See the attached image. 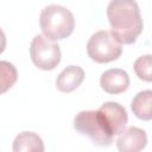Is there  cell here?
Masks as SVG:
<instances>
[{
  "mask_svg": "<svg viewBox=\"0 0 152 152\" xmlns=\"http://www.w3.org/2000/svg\"><path fill=\"white\" fill-rule=\"evenodd\" d=\"M110 32L121 44L135 43L142 32L144 23L135 0H110L107 6Z\"/></svg>",
  "mask_w": 152,
  "mask_h": 152,
  "instance_id": "cell-1",
  "label": "cell"
},
{
  "mask_svg": "<svg viewBox=\"0 0 152 152\" xmlns=\"http://www.w3.org/2000/svg\"><path fill=\"white\" fill-rule=\"evenodd\" d=\"M39 25L43 34L53 40H59L69 37L74 32L75 17L66 7L52 4L42 10Z\"/></svg>",
  "mask_w": 152,
  "mask_h": 152,
  "instance_id": "cell-2",
  "label": "cell"
},
{
  "mask_svg": "<svg viewBox=\"0 0 152 152\" xmlns=\"http://www.w3.org/2000/svg\"><path fill=\"white\" fill-rule=\"evenodd\" d=\"M74 128L96 146L107 147L113 142L114 135L106 127L99 110H81L74 118Z\"/></svg>",
  "mask_w": 152,
  "mask_h": 152,
  "instance_id": "cell-3",
  "label": "cell"
},
{
  "mask_svg": "<svg viewBox=\"0 0 152 152\" xmlns=\"http://www.w3.org/2000/svg\"><path fill=\"white\" fill-rule=\"evenodd\" d=\"M122 52V44L107 30H100L90 36L87 43V53L96 63H109L118 59Z\"/></svg>",
  "mask_w": 152,
  "mask_h": 152,
  "instance_id": "cell-4",
  "label": "cell"
},
{
  "mask_svg": "<svg viewBox=\"0 0 152 152\" xmlns=\"http://www.w3.org/2000/svg\"><path fill=\"white\" fill-rule=\"evenodd\" d=\"M30 56L33 64L40 70H52L61 62L59 45L45 34L33 37L30 46Z\"/></svg>",
  "mask_w": 152,
  "mask_h": 152,
  "instance_id": "cell-5",
  "label": "cell"
},
{
  "mask_svg": "<svg viewBox=\"0 0 152 152\" xmlns=\"http://www.w3.org/2000/svg\"><path fill=\"white\" fill-rule=\"evenodd\" d=\"M97 110L100 112L106 127L113 135H119L126 129L128 115L126 109L120 103L107 101Z\"/></svg>",
  "mask_w": 152,
  "mask_h": 152,
  "instance_id": "cell-6",
  "label": "cell"
},
{
  "mask_svg": "<svg viewBox=\"0 0 152 152\" xmlns=\"http://www.w3.org/2000/svg\"><path fill=\"white\" fill-rule=\"evenodd\" d=\"M147 145V134L139 127L131 126L126 128L116 140V147L120 152H139Z\"/></svg>",
  "mask_w": 152,
  "mask_h": 152,
  "instance_id": "cell-7",
  "label": "cell"
},
{
  "mask_svg": "<svg viewBox=\"0 0 152 152\" xmlns=\"http://www.w3.org/2000/svg\"><path fill=\"white\" fill-rule=\"evenodd\" d=\"M100 86L108 94H120L128 89L129 76L124 69L112 68L102 72Z\"/></svg>",
  "mask_w": 152,
  "mask_h": 152,
  "instance_id": "cell-8",
  "label": "cell"
},
{
  "mask_svg": "<svg viewBox=\"0 0 152 152\" xmlns=\"http://www.w3.org/2000/svg\"><path fill=\"white\" fill-rule=\"evenodd\" d=\"M83 80L84 70L78 65H69L57 76L56 88L62 93H71L81 86Z\"/></svg>",
  "mask_w": 152,
  "mask_h": 152,
  "instance_id": "cell-9",
  "label": "cell"
},
{
  "mask_svg": "<svg viewBox=\"0 0 152 152\" xmlns=\"http://www.w3.org/2000/svg\"><path fill=\"white\" fill-rule=\"evenodd\" d=\"M12 148L14 152H43L44 142L37 133L24 131L15 137Z\"/></svg>",
  "mask_w": 152,
  "mask_h": 152,
  "instance_id": "cell-10",
  "label": "cell"
},
{
  "mask_svg": "<svg viewBox=\"0 0 152 152\" xmlns=\"http://www.w3.org/2000/svg\"><path fill=\"white\" fill-rule=\"evenodd\" d=\"M131 108L133 114L144 121L152 120V90L139 91L132 100Z\"/></svg>",
  "mask_w": 152,
  "mask_h": 152,
  "instance_id": "cell-11",
  "label": "cell"
},
{
  "mask_svg": "<svg viewBox=\"0 0 152 152\" xmlns=\"http://www.w3.org/2000/svg\"><path fill=\"white\" fill-rule=\"evenodd\" d=\"M0 83H1V93L7 91L10 88L13 87L18 78V72L15 66L7 62V61H1L0 62Z\"/></svg>",
  "mask_w": 152,
  "mask_h": 152,
  "instance_id": "cell-12",
  "label": "cell"
},
{
  "mask_svg": "<svg viewBox=\"0 0 152 152\" xmlns=\"http://www.w3.org/2000/svg\"><path fill=\"white\" fill-rule=\"evenodd\" d=\"M133 68L139 80L152 82V55H142L138 57L133 64Z\"/></svg>",
  "mask_w": 152,
  "mask_h": 152,
  "instance_id": "cell-13",
  "label": "cell"
}]
</instances>
